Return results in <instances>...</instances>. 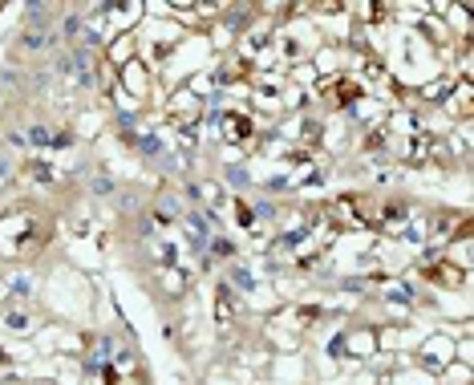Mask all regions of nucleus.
<instances>
[{
    "label": "nucleus",
    "mask_w": 474,
    "mask_h": 385,
    "mask_svg": "<svg viewBox=\"0 0 474 385\" xmlns=\"http://www.w3.org/2000/svg\"><path fill=\"white\" fill-rule=\"evenodd\" d=\"M86 191H89V199H114V195H118V179L106 171H89Z\"/></svg>",
    "instance_id": "nucleus-1"
},
{
    "label": "nucleus",
    "mask_w": 474,
    "mask_h": 385,
    "mask_svg": "<svg viewBox=\"0 0 474 385\" xmlns=\"http://www.w3.org/2000/svg\"><path fill=\"white\" fill-rule=\"evenodd\" d=\"M223 272H227L223 280H227V284H236L239 292H243V296H251V292L260 288V280H256V276H251V272H248V268H243V264H239V260L223 264Z\"/></svg>",
    "instance_id": "nucleus-2"
},
{
    "label": "nucleus",
    "mask_w": 474,
    "mask_h": 385,
    "mask_svg": "<svg viewBox=\"0 0 474 385\" xmlns=\"http://www.w3.org/2000/svg\"><path fill=\"white\" fill-rule=\"evenodd\" d=\"M377 215H381V227H401L405 219H413V207L410 203H401V199H385Z\"/></svg>",
    "instance_id": "nucleus-3"
},
{
    "label": "nucleus",
    "mask_w": 474,
    "mask_h": 385,
    "mask_svg": "<svg viewBox=\"0 0 474 385\" xmlns=\"http://www.w3.org/2000/svg\"><path fill=\"white\" fill-rule=\"evenodd\" d=\"M4 324H9L13 333H29V329H33V312L16 304V309H9V312H4Z\"/></svg>",
    "instance_id": "nucleus-4"
},
{
    "label": "nucleus",
    "mask_w": 474,
    "mask_h": 385,
    "mask_svg": "<svg viewBox=\"0 0 474 385\" xmlns=\"http://www.w3.org/2000/svg\"><path fill=\"white\" fill-rule=\"evenodd\" d=\"M16 300H33L37 296V280L33 276H13V288H9Z\"/></svg>",
    "instance_id": "nucleus-5"
},
{
    "label": "nucleus",
    "mask_w": 474,
    "mask_h": 385,
    "mask_svg": "<svg viewBox=\"0 0 474 385\" xmlns=\"http://www.w3.org/2000/svg\"><path fill=\"white\" fill-rule=\"evenodd\" d=\"M223 179H227L231 186H236V191L251 186V174H248V166H239V162H236V166H223Z\"/></svg>",
    "instance_id": "nucleus-6"
}]
</instances>
